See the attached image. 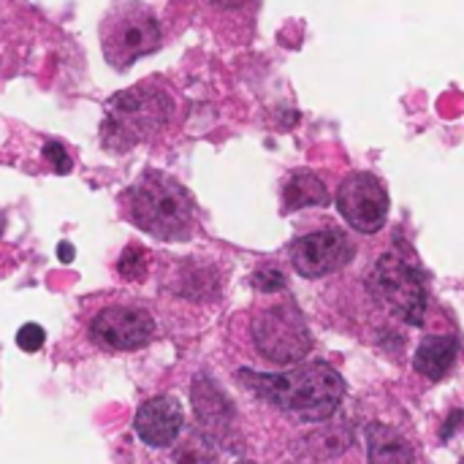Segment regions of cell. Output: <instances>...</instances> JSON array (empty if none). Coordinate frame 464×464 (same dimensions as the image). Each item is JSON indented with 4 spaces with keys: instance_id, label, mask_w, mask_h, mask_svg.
Returning <instances> with one entry per match:
<instances>
[{
    "instance_id": "obj_1",
    "label": "cell",
    "mask_w": 464,
    "mask_h": 464,
    "mask_svg": "<svg viewBox=\"0 0 464 464\" xmlns=\"http://www.w3.org/2000/svg\"><path fill=\"white\" fill-rule=\"evenodd\" d=\"M239 381L253 394H258L261 400H266L285 416L304 421V424L332 419L345 397L343 375L324 362L302 364V367H294L288 372H275V375L242 370Z\"/></svg>"
},
{
    "instance_id": "obj_2",
    "label": "cell",
    "mask_w": 464,
    "mask_h": 464,
    "mask_svg": "<svg viewBox=\"0 0 464 464\" xmlns=\"http://www.w3.org/2000/svg\"><path fill=\"white\" fill-rule=\"evenodd\" d=\"M177 114L174 95L158 82H139L106 101V117L101 122V141L111 152H128L141 141H150L171 125Z\"/></svg>"
},
{
    "instance_id": "obj_3",
    "label": "cell",
    "mask_w": 464,
    "mask_h": 464,
    "mask_svg": "<svg viewBox=\"0 0 464 464\" xmlns=\"http://www.w3.org/2000/svg\"><path fill=\"white\" fill-rule=\"evenodd\" d=\"M128 218L158 239H188L193 231L190 193L163 171H144L125 193Z\"/></svg>"
},
{
    "instance_id": "obj_4",
    "label": "cell",
    "mask_w": 464,
    "mask_h": 464,
    "mask_svg": "<svg viewBox=\"0 0 464 464\" xmlns=\"http://www.w3.org/2000/svg\"><path fill=\"white\" fill-rule=\"evenodd\" d=\"M163 30L155 11L139 0L114 5L101 22V49L111 68L128 71L136 60L160 49Z\"/></svg>"
},
{
    "instance_id": "obj_5",
    "label": "cell",
    "mask_w": 464,
    "mask_h": 464,
    "mask_svg": "<svg viewBox=\"0 0 464 464\" xmlns=\"http://www.w3.org/2000/svg\"><path fill=\"white\" fill-rule=\"evenodd\" d=\"M370 294L378 304H383L392 315L411 326L424 324L427 313V285L416 266H411L397 253H386L375 261L370 272Z\"/></svg>"
},
{
    "instance_id": "obj_6",
    "label": "cell",
    "mask_w": 464,
    "mask_h": 464,
    "mask_svg": "<svg viewBox=\"0 0 464 464\" xmlns=\"http://www.w3.org/2000/svg\"><path fill=\"white\" fill-rule=\"evenodd\" d=\"M253 340L256 348L264 353V359L280 367L302 362L313 348L307 321L299 313V307L291 302L261 310L253 318Z\"/></svg>"
},
{
    "instance_id": "obj_7",
    "label": "cell",
    "mask_w": 464,
    "mask_h": 464,
    "mask_svg": "<svg viewBox=\"0 0 464 464\" xmlns=\"http://www.w3.org/2000/svg\"><path fill=\"white\" fill-rule=\"evenodd\" d=\"M337 209L359 234H378L389 218L386 185L370 171H353L337 188Z\"/></svg>"
},
{
    "instance_id": "obj_8",
    "label": "cell",
    "mask_w": 464,
    "mask_h": 464,
    "mask_svg": "<svg viewBox=\"0 0 464 464\" xmlns=\"http://www.w3.org/2000/svg\"><path fill=\"white\" fill-rule=\"evenodd\" d=\"M353 242L337 231V228H326V231H315L307 237H299L291 245V264L302 277H326L332 272L345 269L353 261Z\"/></svg>"
},
{
    "instance_id": "obj_9",
    "label": "cell",
    "mask_w": 464,
    "mask_h": 464,
    "mask_svg": "<svg viewBox=\"0 0 464 464\" xmlns=\"http://www.w3.org/2000/svg\"><path fill=\"white\" fill-rule=\"evenodd\" d=\"M90 334L98 345L109 351H136L144 348L155 334V321L147 310L136 307H109L101 310L92 324Z\"/></svg>"
},
{
    "instance_id": "obj_10",
    "label": "cell",
    "mask_w": 464,
    "mask_h": 464,
    "mask_svg": "<svg viewBox=\"0 0 464 464\" xmlns=\"http://www.w3.org/2000/svg\"><path fill=\"white\" fill-rule=\"evenodd\" d=\"M182 405L174 397H155L147 400L139 413H136V435L141 438V443L152 446V449H166L177 440L179 430H182Z\"/></svg>"
},
{
    "instance_id": "obj_11",
    "label": "cell",
    "mask_w": 464,
    "mask_h": 464,
    "mask_svg": "<svg viewBox=\"0 0 464 464\" xmlns=\"http://www.w3.org/2000/svg\"><path fill=\"white\" fill-rule=\"evenodd\" d=\"M459 356V340L454 334H430L419 343L413 370L430 381H443Z\"/></svg>"
},
{
    "instance_id": "obj_12",
    "label": "cell",
    "mask_w": 464,
    "mask_h": 464,
    "mask_svg": "<svg viewBox=\"0 0 464 464\" xmlns=\"http://www.w3.org/2000/svg\"><path fill=\"white\" fill-rule=\"evenodd\" d=\"M193 408L201 421V430L209 435L228 430L234 421V405L209 378H198L193 383Z\"/></svg>"
},
{
    "instance_id": "obj_13",
    "label": "cell",
    "mask_w": 464,
    "mask_h": 464,
    "mask_svg": "<svg viewBox=\"0 0 464 464\" xmlns=\"http://www.w3.org/2000/svg\"><path fill=\"white\" fill-rule=\"evenodd\" d=\"M367 457L370 464H416L411 443L389 424L367 427Z\"/></svg>"
},
{
    "instance_id": "obj_14",
    "label": "cell",
    "mask_w": 464,
    "mask_h": 464,
    "mask_svg": "<svg viewBox=\"0 0 464 464\" xmlns=\"http://www.w3.org/2000/svg\"><path fill=\"white\" fill-rule=\"evenodd\" d=\"M283 204L285 212L294 209H304V207H326L329 204V190L321 182V177H315L313 171H294L285 185H283Z\"/></svg>"
},
{
    "instance_id": "obj_15",
    "label": "cell",
    "mask_w": 464,
    "mask_h": 464,
    "mask_svg": "<svg viewBox=\"0 0 464 464\" xmlns=\"http://www.w3.org/2000/svg\"><path fill=\"white\" fill-rule=\"evenodd\" d=\"M177 462L179 464H212L215 462V451L212 443L207 438H190L179 451H177Z\"/></svg>"
},
{
    "instance_id": "obj_16",
    "label": "cell",
    "mask_w": 464,
    "mask_h": 464,
    "mask_svg": "<svg viewBox=\"0 0 464 464\" xmlns=\"http://www.w3.org/2000/svg\"><path fill=\"white\" fill-rule=\"evenodd\" d=\"M144 266H147V261H144V250H141L139 245L125 247V253H122V258H120V264H117L120 275L128 277V280H139V277L144 275Z\"/></svg>"
},
{
    "instance_id": "obj_17",
    "label": "cell",
    "mask_w": 464,
    "mask_h": 464,
    "mask_svg": "<svg viewBox=\"0 0 464 464\" xmlns=\"http://www.w3.org/2000/svg\"><path fill=\"white\" fill-rule=\"evenodd\" d=\"M46 343V332L38 326V324H24L19 332H16V345L24 351V353H35L41 351Z\"/></svg>"
},
{
    "instance_id": "obj_18",
    "label": "cell",
    "mask_w": 464,
    "mask_h": 464,
    "mask_svg": "<svg viewBox=\"0 0 464 464\" xmlns=\"http://www.w3.org/2000/svg\"><path fill=\"white\" fill-rule=\"evenodd\" d=\"M250 283H253L258 291H264V294H272V291L285 288V277H283V272H280V269H275V266H264V269H258V272L250 277Z\"/></svg>"
},
{
    "instance_id": "obj_19",
    "label": "cell",
    "mask_w": 464,
    "mask_h": 464,
    "mask_svg": "<svg viewBox=\"0 0 464 464\" xmlns=\"http://www.w3.org/2000/svg\"><path fill=\"white\" fill-rule=\"evenodd\" d=\"M44 158L54 166L57 174H68L73 169V163H71V158H68V152H65V147L60 141H46L44 144Z\"/></svg>"
},
{
    "instance_id": "obj_20",
    "label": "cell",
    "mask_w": 464,
    "mask_h": 464,
    "mask_svg": "<svg viewBox=\"0 0 464 464\" xmlns=\"http://www.w3.org/2000/svg\"><path fill=\"white\" fill-rule=\"evenodd\" d=\"M253 0H209V5H215L218 11H239L245 5H250Z\"/></svg>"
},
{
    "instance_id": "obj_21",
    "label": "cell",
    "mask_w": 464,
    "mask_h": 464,
    "mask_svg": "<svg viewBox=\"0 0 464 464\" xmlns=\"http://www.w3.org/2000/svg\"><path fill=\"white\" fill-rule=\"evenodd\" d=\"M57 258H60L63 264H71V261H73V247H71L68 242H63V245L57 247Z\"/></svg>"
},
{
    "instance_id": "obj_22",
    "label": "cell",
    "mask_w": 464,
    "mask_h": 464,
    "mask_svg": "<svg viewBox=\"0 0 464 464\" xmlns=\"http://www.w3.org/2000/svg\"><path fill=\"white\" fill-rule=\"evenodd\" d=\"M237 464H253V462H237Z\"/></svg>"
},
{
    "instance_id": "obj_23",
    "label": "cell",
    "mask_w": 464,
    "mask_h": 464,
    "mask_svg": "<svg viewBox=\"0 0 464 464\" xmlns=\"http://www.w3.org/2000/svg\"><path fill=\"white\" fill-rule=\"evenodd\" d=\"M459 464H464V459H462V462H459Z\"/></svg>"
}]
</instances>
